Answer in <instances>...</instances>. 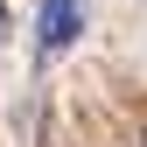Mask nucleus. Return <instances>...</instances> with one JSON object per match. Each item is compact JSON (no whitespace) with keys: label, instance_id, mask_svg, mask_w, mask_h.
Returning a JSON list of instances; mask_svg holds the SVG:
<instances>
[{"label":"nucleus","instance_id":"f257e3e1","mask_svg":"<svg viewBox=\"0 0 147 147\" xmlns=\"http://www.w3.org/2000/svg\"><path fill=\"white\" fill-rule=\"evenodd\" d=\"M84 28V0H49L42 7V56H63Z\"/></svg>","mask_w":147,"mask_h":147},{"label":"nucleus","instance_id":"f03ea898","mask_svg":"<svg viewBox=\"0 0 147 147\" xmlns=\"http://www.w3.org/2000/svg\"><path fill=\"white\" fill-rule=\"evenodd\" d=\"M140 147H147V133H140Z\"/></svg>","mask_w":147,"mask_h":147}]
</instances>
